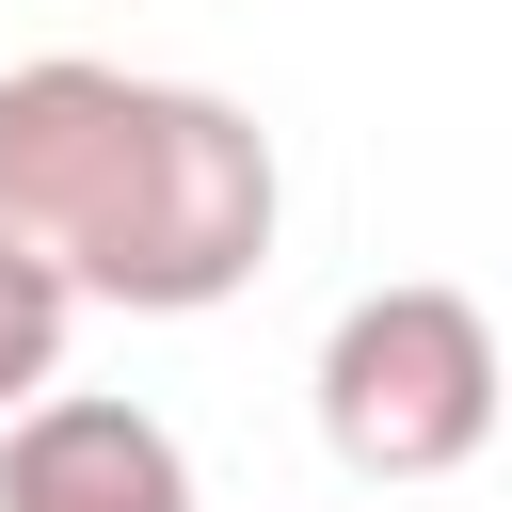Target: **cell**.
Masks as SVG:
<instances>
[{"label": "cell", "instance_id": "6da1fadb", "mask_svg": "<svg viewBox=\"0 0 512 512\" xmlns=\"http://www.w3.org/2000/svg\"><path fill=\"white\" fill-rule=\"evenodd\" d=\"M272 224H288V176L240 96L144 80L96 48L0 64V240L48 256L80 304L208 320L224 288H256Z\"/></svg>", "mask_w": 512, "mask_h": 512}, {"label": "cell", "instance_id": "7a4b0ae2", "mask_svg": "<svg viewBox=\"0 0 512 512\" xmlns=\"http://www.w3.org/2000/svg\"><path fill=\"white\" fill-rule=\"evenodd\" d=\"M304 384H320V448H336L352 480H384V496L464 480V464L496 448V416H512V352H496V320H480L464 288H432V272L336 304V336H320Z\"/></svg>", "mask_w": 512, "mask_h": 512}, {"label": "cell", "instance_id": "3957f363", "mask_svg": "<svg viewBox=\"0 0 512 512\" xmlns=\"http://www.w3.org/2000/svg\"><path fill=\"white\" fill-rule=\"evenodd\" d=\"M0 512H192V448H176L144 400L48 384V400L0 432Z\"/></svg>", "mask_w": 512, "mask_h": 512}, {"label": "cell", "instance_id": "277c9868", "mask_svg": "<svg viewBox=\"0 0 512 512\" xmlns=\"http://www.w3.org/2000/svg\"><path fill=\"white\" fill-rule=\"evenodd\" d=\"M64 320H80V288H64L48 256H16V240H0V432L64 384Z\"/></svg>", "mask_w": 512, "mask_h": 512}]
</instances>
